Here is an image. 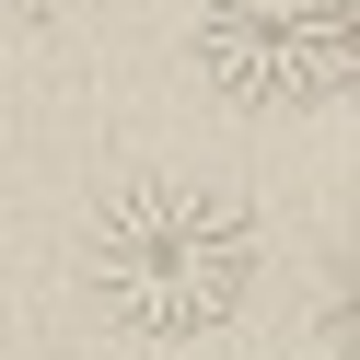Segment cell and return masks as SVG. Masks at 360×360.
Returning <instances> with one entry per match:
<instances>
[{"mask_svg": "<svg viewBox=\"0 0 360 360\" xmlns=\"http://www.w3.org/2000/svg\"><path fill=\"white\" fill-rule=\"evenodd\" d=\"M94 290L128 337H221L256 290V210L186 174H140L94 210Z\"/></svg>", "mask_w": 360, "mask_h": 360, "instance_id": "1", "label": "cell"}, {"mask_svg": "<svg viewBox=\"0 0 360 360\" xmlns=\"http://www.w3.org/2000/svg\"><path fill=\"white\" fill-rule=\"evenodd\" d=\"M186 58L233 105H314L360 82V0H198Z\"/></svg>", "mask_w": 360, "mask_h": 360, "instance_id": "2", "label": "cell"}, {"mask_svg": "<svg viewBox=\"0 0 360 360\" xmlns=\"http://www.w3.org/2000/svg\"><path fill=\"white\" fill-rule=\"evenodd\" d=\"M326 337H337V360H360V256L337 267V290H326Z\"/></svg>", "mask_w": 360, "mask_h": 360, "instance_id": "3", "label": "cell"}, {"mask_svg": "<svg viewBox=\"0 0 360 360\" xmlns=\"http://www.w3.org/2000/svg\"><path fill=\"white\" fill-rule=\"evenodd\" d=\"M47 12H58V0H0V24H47Z\"/></svg>", "mask_w": 360, "mask_h": 360, "instance_id": "4", "label": "cell"}, {"mask_svg": "<svg viewBox=\"0 0 360 360\" xmlns=\"http://www.w3.org/2000/svg\"><path fill=\"white\" fill-rule=\"evenodd\" d=\"M349 94H360V82H349Z\"/></svg>", "mask_w": 360, "mask_h": 360, "instance_id": "5", "label": "cell"}]
</instances>
